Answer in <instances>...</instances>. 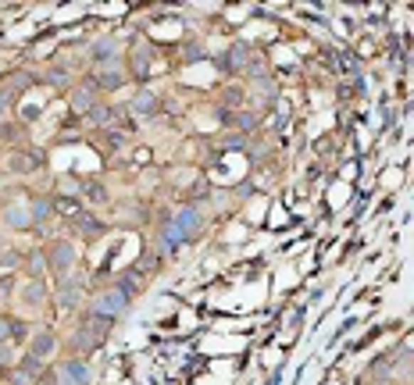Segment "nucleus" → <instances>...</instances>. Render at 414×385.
Listing matches in <instances>:
<instances>
[{"label": "nucleus", "instance_id": "26", "mask_svg": "<svg viewBox=\"0 0 414 385\" xmlns=\"http://www.w3.org/2000/svg\"><path fill=\"white\" fill-rule=\"evenodd\" d=\"M83 193H86L90 200H104V189H100V186H83Z\"/></svg>", "mask_w": 414, "mask_h": 385}, {"label": "nucleus", "instance_id": "20", "mask_svg": "<svg viewBox=\"0 0 414 385\" xmlns=\"http://www.w3.org/2000/svg\"><path fill=\"white\" fill-rule=\"evenodd\" d=\"M43 364H47V360H43V357H36V353H26V357H22V364H18V367H26V371H29V374H33V378H36V374H40V371H43Z\"/></svg>", "mask_w": 414, "mask_h": 385}, {"label": "nucleus", "instance_id": "15", "mask_svg": "<svg viewBox=\"0 0 414 385\" xmlns=\"http://www.w3.org/2000/svg\"><path fill=\"white\" fill-rule=\"evenodd\" d=\"M4 221L15 225V228H33V218H29V211H22V207H8V211H4Z\"/></svg>", "mask_w": 414, "mask_h": 385}, {"label": "nucleus", "instance_id": "14", "mask_svg": "<svg viewBox=\"0 0 414 385\" xmlns=\"http://www.w3.org/2000/svg\"><path fill=\"white\" fill-rule=\"evenodd\" d=\"M43 296H47V285H43V282H26V285H22V303H26V307H40Z\"/></svg>", "mask_w": 414, "mask_h": 385}, {"label": "nucleus", "instance_id": "10", "mask_svg": "<svg viewBox=\"0 0 414 385\" xmlns=\"http://www.w3.org/2000/svg\"><path fill=\"white\" fill-rule=\"evenodd\" d=\"M136 115H143V118H150V115H157L161 111V100H157V93H150V90H139L136 97H132V104H129Z\"/></svg>", "mask_w": 414, "mask_h": 385}, {"label": "nucleus", "instance_id": "13", "mask_svg": "<svg viewBox=\"0 0 414 385\" xmlns=\"http://www.w3.org/2000/svg\"><path fill=\"white\" fill-rule=\"evenodd\" d=\"M93 125H100V129H115V122H118V107H107V104H97L90 115H86Z\"/></svg>", "mask_w": 414, "mask_h": 385}, {"label": "nucleus", "instance_id": "6", "mask_svg": "<svg viewBox=\"0 0 414 385\" xmlns=\"http://www.w3.org/2000/svg\"><path fill=\"white\" fill-rule=\"evenodd\" d=\"M90 58H93V65H111V61H118V43L111 36H100L90 43Z\"/></svg>", "mask_w": 414, "mask_h": 385}, {"label": "nucleus", "instance_id": "11", "mask_svg": "<svg viewBox=\"0 0 414 385\" xmlns=\"http://www.w3.org/2000/svg\"><path fill=\"white\" fill-rule=\"evenodd\" d=\"M51 214H54V200H51V196H36V200H33V207H29L33 228H43V225L51 221Z\"/></svg>", "mask_w": 414, "mask_h": 385}, {"label": "nucleus", "instance_id": "9", "mask_svg": "<svg viewBox=\"0 0 414 385\" xmlns=\"http://www.w3.org/2000/svg\"><path fill=\"white\" fill-rule=\"evenodd\" d=\"M58 303H61L65 310H75V307L83 303V282H79V278H65L61 289H58Z\"/></svg>", "mask_w": 414, "mask_h": 385}, {"label": "nucleus", "instance_id": "23", "mask_svg": "<svg viewBox=\"0 0 414 385\" xmlns=\"http://www.w3.org/2000/svg\"><path fill=\"white\" fill-rule=\"evenodd\" d=\"M225 104H229V107H233V104L240 107V104H243V90H225Z\"/></svg>", "mask_w": 414, "mask_h": 385}, {"label": "nucleus", "instance_id": "22", "mask_svg": "<svg viewBox=\"0 0 414 385\" xmlns=\"http://www.w3.org/2000/svg\"><path fill=\"white\" fill-rule=\"evenodd\" d=\"M11 332H15V321H11L8 314H0V342H8Z\"/></svg>", "mask_w": 414, "mask_h": 385}, {"label": "nucleus", "instance_id": "18", "mask_svg": "<svg viewBox=\"0 0 414 385\" xmlns=\"http://www.w3.org/2000/svg\"><path fill=\"white\" fill-rule=\"evenodd\" d=\"M122 292H129V296H136V289H139V275L136 271H125V275H118V282H115Z\"/></svg>", "mask_w": 414, "mask_h": 385}, {"label": "nucleus", "instance_id": "25", "mask_svg": "<svg viewBox=\"0 0 414 385\" xmlns=\"http://www.w3.org/2000/svg\"><path fill=\"white\" fill-rule=\"evenodd\" d=\"M11 104H15V97H11V93H0V118L8 115V107H11Z\"/></svg>", "mask_w": 414, "mask_h": 385}, {"label": "nucleus", "instance_id": "21", "mask_svg": "<svg viewBox=\"0 0 414 385\" xmlns=\"http://www.w3.org/2000/svg\"><path fill=\"white\" fill-rule=\"evenodd\" d=\"M18 268V253L15 250H0V271H15Z\"/></svg>", "mask_w": 414, "mask_h": 385}, {"label": "nucleus", "instance_id": "17", "mask_svg": "<svg viewBox=\"0 0 414 385\" xmlns=\"http://www.w3.org/2000/svg\"><path fill=\"white\" fill-rule=\"evenodd\" d=\"M40 164H43V157H22V150L11 157V168H15V172H26V175H29V172H36Z\"/></svg>", "mask_w": 414, "mask_h": 385}, {"label": "nucleus", "instance_id": "16", "mask_svg": "<svg viewBox=\"0 0 414 385\" xmlns=\"http://www.w3.org/2000/svg\"><path fill=\"white\" fill-rule=\"evenodd\" d=\"M229 122H233L236 129H243V132L258 129V115H254V111H233V115H229Z\"/></svg>", "mask_w": 414, "mask_h": 385}, {"label": "nucleus", "instance_id": "2", "mask_svg": "<svg viewBox=\"0 0 414 385\" xmlns=\"http://www.w3.org/2000/svg\"><path fill=\"white\" fill-rule=\"evenodd\" d=\"M47 264L61 275V282L68 278V268L75 264V246L68 243V239H54L51 243V250H47Z\"/></svg>", "mask_w": 414, "mask_h": 385}, {"label": "nucleus", "instance_id": "8", "mask_svg": "<svg viewBox=\"0 0 414 385\" xmlns=\"http://www.w3.org/2000/svg\"><path fill=\"white\" fill-rule=\"evenodd\" d=\"M171 221H175V225H179V228H182L189 239H193V236L203 228V214H200L196 207H182V211H175V214H171Z\"/></svg>", "mask_w": 414, "mask_h": 385}, {"label": "nucleus", "instance_id": "1", "mask_svg": "<svg viewBox=\"0 0 414 385\" xmlns=\"http://www.w3.org/2000/svg\"><path fill=\"white\" fill-rule=\"evenodd\" d=\"M129 300H132L129 292H122L118 285H111V289H104V292H97V296H93L90 314H100V317H111V321H115V317L129 307Z\"/></svg>", "mask_w": 414, "mask_h": 385}, {"label": "nucleus", "instance_id": "7", "mask_svg": "<svg viewBox=\"0 0 414 385\" xmlns=\"http://www.w3.org/2000/svg\"><path fill=\"white\" fill-rule=\"evenodd\" d=\"M97 104H100V100H97V86H86V83H83V86L72 90V111H75V115H90Z\"/></svg>", "mask_w": 414, "mask_h": 385}, {"label": "nucleus", "instance_id": "24", "mask_svg": "<svg viewBox=\"0 0 414 385\" xmlns=\"http://www.w3.org/2000/svg\"><path fill=\"white\" fill-rule=\"evenodd\" d=\"M8 364H11V346H4V342H0V367L8 371Z\"/></svg>", "mask_w": 414, "mask_h": 385}, {"label": "nucleus", "instance_id": "5", "mask_svg": "<svg viewBox=\"0 0 414 385\" xmlns=\"http://www.w3.org/2000/svg\"><path fill=\"white\" fill-rule=\"evenodd\" d=\"M225 72H243V68H250V47L247 43H233L225 54H222V61H218Z\"/></svg>", "mask_w": 414, "mask_h": 385}, {"label": "nucleus", "instance_id": "27", "mask_svg": "<svg viewBox=\"0 0 414 385\" xmlns=\"http://www.w3.org/2000/svg\"><path fill=\"white\" fill-rule=\"evenodd\" d=\"M378 385H389V381H378Z\"/></svg>", "mask_w": 414, "mask_h": 385}, {"label": "nucleus", "instance_id": "19", "mask_svg": "<svg viewBox=\"0 0 414 385\" xmlns=\"http://www.w3.org/2000/svg\"><path fill=\"white\" fill-rule=\"evenodd\" d=\"M4 378H8L11 385H33V381H36L26 367H8V371H4Z\"/></svg>", "mask_w": 414, "mask_h": 385}, {"label": "nucleus", "instance_id": "12", "mask_svg": "<svg viewBox=\"0 0 414 385\" xmlns=\"http://www.w3.org/2000/svg\"><path fill=\"white\" fill-rule=\"evenodd\" d=\"M54 349H58V335H54V332H47V328H43V332H36V335H33V349H29V353H36V357H43V360H47Z\"/></svg>", "mask_w": 414, "mask_h": 385}, {"label": "nucleus", "instance_id": "4", "mask_svg": "<svg viewBox=\"0 0 414 385\" xmlns=\"http://www.w3.org/2000/svg\"><path fill=\"white\" fill-rule=\"evenodd\" d=\"M129 75L122 72V61H111V65H97L93 68V86L97 90H118Z\"/></svg>", "mask_w": 414, "mask_h": 385}, {"label": "nucleus", "instance_id": "3", "mask_svg": "<svg viewBox=\"0 0 414 385\" xmlns=\"http://www.w3.org/2000/svg\"><path fill=\"white\" fill-rule=\"evenodd\" d=\"M58 378L61 381H68V385H90V367H86V360L83 357H65L61 360V367H58Z\"/></svg>", "mask_w": 414, "mask_h": 385}]
</instances>
